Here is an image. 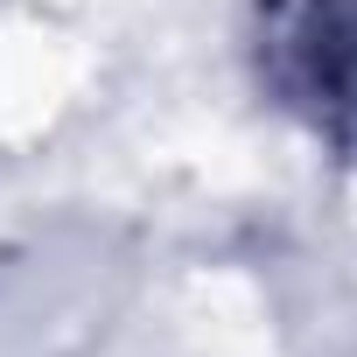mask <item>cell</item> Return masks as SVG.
Returning a JSON list of instances; mask_svg holds the SVG:
<instances>
[{"mask_svg":"<svg viewBox=\"0 0 357 357\" xmlns=\"http://www.w3.org/2000/svg\"><path fill=\"white\" fill-rule=\"evenodd\" d=\"M259 63L315 126L357 119V0H259Z\"/></svg>","mask_w":357,"mask_h":357,"instance_id":"1","label":"cell"}]
</instances>
